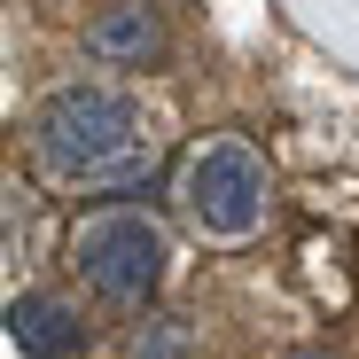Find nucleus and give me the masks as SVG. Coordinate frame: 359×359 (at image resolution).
Instances as JSON below:
<instances>
[{"mask_svg":"<svg viewBox=\"0 0 359 359\" xmlns=\"http://www.w3.org/2000/svg\"><path fill=\"white\" fill-rule=\"evenodd\" d=\"M0 320H8V344H16L24 359H86V344H94L86 305L63 297V289H32V297H16Z\"/></svg>","mask_w":359,"mask_h":359,"instance_id":"5","label":"nucleus"},{"mask_svg":"<svg viewBox=\"0 0 359 359\" xmlns=\"http://www.w3.org/2000/svg\"><path fill=\"white\" fill-rule=\"evenodd\" d=\"M71 273L102 313H149L172 273V243L141 203H102L71 226Z\"/></svg>","mask_w":359,"mask_h":359,"instance_id":"2","label":"nucleus"},{"mask_svg":"<svg viewBox=\"0 0 359 359\" xmlns=\"http://www.w3.org/2000/svg\"><path fill=\"white\" fill-rule=\"evenodd\" d=\"M289 359H336V351L328 344H305V351H289Z\"/></svg>","mask_w":359,"mask_h":359,"instance_id":"7","label":"nucleus"},{"mask_svg":"<svg viewBox=\"0 0 359 359\" xmlns=\"http://www.w3.org/2000/svg\"><path fill=\"white\" fill-rule=\"evenodd\" d=\"M24 149H32V172L63 196H133L156 172V133H149L141 102L102 79L47 86L32 102Z\"/></svg>","mask_w":359,"mask_h":359,"instance_id":"1","label":"nucleus"},{"mask_svg":"<svg viewBox=\"0 0 359 359\" xmlns=\"http://www.w3.org/2000/svg\"><path fill=\"white\" fill-rule=\"evenodd\" d=\"M172 203H180V219H188L196 234L243 243V234H258L266 211H273V172H266V156L243 133H211V141H196L188 156H180Z\"/></svg>","mask_w":359,"mask_h":359,"instance_id":"3","label":"nucleus"},{"mask_svg":"<svg viewBox=\"0 0 359 359\" xmlns=\"http://www.w3.org/2000/svg\"><path fill=\"white\" fill-rule=\"evenodd\" d=\"M126 359H196V328L180 320V313H133Z\"/></svg>","mask_w":359,"mask_h":359,"instance_id":"6","label":"nucleus"},{"mask_svg":"<svg viewBox=\"0 0 359 359\" xmlns=\"http://www.w3.org/2000/svg\"><path fill=\"white\" fill-rule=\"evenodd\" d=\"M94 71H164L172 63V16L164 0H102L79 32Z\"/></svg>","mask_w":359,"mask_h":359,"instance_id":"4","label":"nucleus"}]
</instances>
